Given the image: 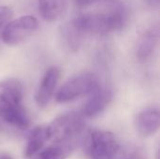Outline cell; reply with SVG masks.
<instances>
[{
	"label": "cell",
	"instance_id": "obj_1",
	"mask_svg": "<svg viewBox=\"0 0 160 159\" xmlns=\"http://www.w3.org/2000/svg\"><path fill=\"white\" fill-rule=\"evenodd\" d=\"M84 151L89 159H117L120 144L112 132L97 129L87 135Z\"/></svg>",
	"mask_w": 160,
	"mask_h": 159
},
{
	"label": "cell",
	"instance_id": "obj_2",
	"mask_svg": "<svg viewBox=\"0 0 160 159\" xmlns=\"http://www.w3.org/2000/svg\"><path fill=\"white\" fill-rule=\"evenodd\" d=\"M99 83V79L94 73H80L69 78L59 88L55 95V100L58 103H68L82 97H88Z\"/></svg>",
	"mask_w": 160,
	"mask_h": 159
},
{
	"label": "cell",
	"instance_id": "obj_3",
	"mask_svg": "<svg viewBox=\"0 0 160 159\" xmlns=\"http://www.w3.org/2000/svg\"><path fill=\"white\" fill-rule=\"evenodd\" d=\"M85 128V120L82 113L69 112L57 117L48 126L50 140L52 142L64 141H81Z\"/></svg>",
	"mask_w": 160,
	"mask_h": 159
},
{
	"label": "cell",
	"instance_id": "obj_4",
	"mask_svg": "<svg viewBox=\"0 0 160 159\" xmlns=\"http://www.w3.org/2000/svg\"><path fill=\"white\" fill-rule=\"evenodd\" d=\"M38 20L31 15L21 16L9 22L2 31V40L8 46H15L29 37L38 28Z\"/></svg>",
	"mask_w": 160,
	"mask_h": 159
},
{
	"label": "cell",
	"instance_id": "obj_5",
	"mask_svg": "<svg viewBox=\"0 0 160 159\" xmlns=\"http://www.w3.org/2000/svg\"><path fill=\"white\" fill-rule=\"evenodd\" d=\"M112 97V93L111 88L99 83V85L88 96L81 113L84 118H94L99 115L109 106Z\"/></svg>",
	"mask_w": 160,
	"mask_h": 159
},
{
	"label": "cell",
	"instance_id": "obj_6",
	"mask_svg": "<svg viewBox=\"0 0 160 159\" xmlns=\"http://www.w3.org/2000/svg\"><path fill=\"white\" fill-rule=\"evenodd\" d=\"M61 77V71L57 67L48 68L37 90L35 100L39 108H45L52 98L56 86Z\"/></svg>",
	"mask_w": 160,
	"mask_h": 159
},
{
	"label": "cell",
	"instance_id": "obj_7",
	"mask_svg": "<svg viewBox=\"0 0 160 159\" xmlns=\"http://www.w3.org/2000/svg\"><path fill=\"white\" fill-rule=\"evenodd\" d=\"M0 119L8 125L23 130L30 126V118L22 105H10L0 101Z\"/></svg>",
	"mask_w": 160,
	"mask_h": 159
},
{
	"label": "cell",
	"instance_id": "obj_8",
	"mask_svg": "<svg viewBox=\"0 0 160 159\" xmlns=\"http://www.w3.org/2000/svg\"><path fill=\"white\" fill-rule=\"evenodd\" d=\"M159 112L155 108H148L141 112L136 117L135 127L138 134L142 138L154 136L159 129Z\"/></svg>",
	"mask_w": 160,
	"mask_h": 159
},
{
	"label": "cell",
	"instance_id": "obj_9",
	"mask_svg": "<svg viewBox=\"0 0 160 159\" xmlns=\"http://www.w3.org/2000/svg\"><path fill=\"white\" fill-rule=\"evenodd\" d=\"M100 34H107L122 29L128 20L127 12L121 6H115L105 13H99Z\"/></svg>",
	"mask_w": 160,
	"mask_h": 159
},
{
	"label": "cell",
	"instance_id": "obj_10",
	"mask_svg": "<svg viewBox=\"0 0 160 159\" xmlns=\"http://www.w3.org/2000/svg\"><path fill=\"white\" fill-rule=\"evenodd\" d=\"M23 87L15 78H8L0 82V101L10 105H22Z\"/></svg>",
	"mask_w": 160,
	"mask_h": 159
},
{
	"label": "cell",
	"instance_id": "obj_11",
	"mask_svg": "<svg viewBox=\"0 0 160 159\" xmlns=\"http://www.w3.org/2000/svg\"><path fill=\"white\" fill-rule=\"evenodd\" d=\"M48 141H50L48 126H38L34 127L29 132L27 137L24 157L26 158L34 157L42 150L43 146Z\"/></svg>",
	"mask_w": 160,
	"mask_h": 159
},
{
	"label": "cell",
	"instance_id": "obj_12",
	"mask_svg": "<svg viewBox=\"0 0 160 159\" xmlns=\"http://www.w3.org/2000/svg\"><path fill=\"white\" fill-rule=\"evenodd\" d=\"M81 141H64L52 142V145L40 152L39 159H67L76 149Z\"/></svg>",
	"mask_w": 160,
	"mask_h": 159
},
{
	"label": "cell",
	"instance_id": "obj_13",
	"mask_svg": "<svg viewBox=\"0 0 160 159\" xmlns=\"http://www.w3.org/2000/svg\"><path fill=\"white\" fill-rule=\"evenodd\" d=\"M158 28L152 27L143 33L137 49V57L140 61L147 60L155 52L158 42Z\"/></svg>",
	"mask_w": 160,
	"mask_h": 159
},
{
	"label": "cell",
	"instance_id": "obj_14",
	"mask_svg": "<svg viewBox=\"0 0 160 159\" xmlns=\"http://www.w3.org/2000/svg\"><path fill=\"white\" fill-rule=\"evenodd\" d=\"M67 0H38V9L47 22L57 20L64 12Z\"/></svg>",
	"mask_w": 160,
	"mask_h": 159
},
{
	"label": "cell",
	"instance_id": "obj_15",
	"mask_svg": "<svg viewBox=\"0 0 160 159\" xmlns=\"http://www.w3.org/2000/svg\"><path fill=\"white\" fill-rule=\"evenodd\" d=\"M13 16V11L9 7L0 6V29L4 28Z\"/></svg>",
	"mask_w": 160,
	"mask_h": 159
},
{
	"label": "cell",
	"instance_id": "obj_16",
	"mask_svg": "<svg viewBox=\"0 0 160 159\" xmlns=\"http://www.w3.org/2000/svg\"><path fill=\"white\" fill-rule=\"evenodd\" d=\"M121 159H148V157L143 149L135 148L126 153Z\"/></svg>",
	"mask_w": 160,
	"mask_h": 159
},
{
	"label": "cell",
	"instance_id": "obj_17",
	"mask_svg": "<svg viewBox=\"0 0 160 159\" xmlns=\"http://www.w3.org/2000/svg\"><path fill=\"white\" fill-rule=\"evenodd\" d=\"M74 1H75V4L78 7L83 8V7H89L95 3H98V2H100L103 0H74Z\"/></svg>",
	"mask_w": 160,
	"mask_h": 159
},
{
	"label": "cell",
	"instance_id": "obj_18",
	"mask_svg": "<svg viewBox=\"0 0 160 159\" xmlns=\"http://www.w3.org/2000/svg\"><path fill=\"white\" fill-rule=\"evenodd\" d=\"M150 5H158V0H146Z\"/></svg>",
	"mask_w": 160,
	"mask_h": 159
},
{
	"label": "cell",
	"instance_id": "obj_19",
	"mask_svg": "<svg viewBox=\"0 0 160 159\" xmlns=\"http://www.w3.org/2000/svg\"><path fill=\"white\" fill-rule=\"evenodd\" d=\"M0 159H13L8 155H0Z\"/></svg>",
	"mask_w": 160,
	"mask_h": 159
},
{
	"label": "cell",
	"instance_id": "obj_20",
	"mask_svg": "<svg viewBox=\"0 0 160 159\" xmlns=\"http://www.w3.org/2000/svg\"><path fill=\"white\" fill-rule=\"evenodd\" d=\"M32 159H39V158H38H38H35V157H33V158H32Z\"/></svg>",
	"mask_w": 160,
	"mask_h": 159
}]
</instances>
